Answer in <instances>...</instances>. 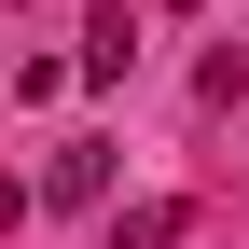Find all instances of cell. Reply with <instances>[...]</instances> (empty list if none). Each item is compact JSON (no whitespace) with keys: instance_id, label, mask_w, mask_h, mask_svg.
Returning a JSON list of instances; mask_svg holds the SVG:
<instances>
[{"instance_id":"obj_1","label":"cell","mask_w":249,"mask_h":249,"mask_svg":"<svg viewBox=\"0 0 249 249\" xmlns=\"http://www.w3.org/2000/svg\"><path fill=\"white\" fill-rule=\"evenodd\" d=\"M42 194H55V208H97V194H111V139H70V152L42 166Z\"/></svg>"},{"instance_id":"obj_2","label":"cell","mask_w":249,"mask_h":249,"mask_svg":"<svg viewBox=\"0 0 249 249\" xmlns=\"http://www.w3.org/2000/svg\"><path fill=\"white\" fill-rule=\"evenodd\" d=\"M70 70H83V83H124V70H139V28H124V14H97V28H83V55H70Z\"/></svg>"},{"instance_id":"obj_3","label":"cell","mask_w":249,"mask_h":249,"mask_svg":"<svg viewBox=\"0 0 249 249\" xmlns=\"http://www.w3.org/2000/svg\"><path fill=\"white\" fill-rule=\"evenodd\" d=\"M180 235H194V208H180V194H152V208H124V222H111V249H180Z\"/></svg>"}]
</instances>
